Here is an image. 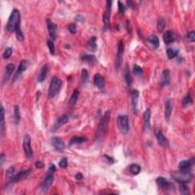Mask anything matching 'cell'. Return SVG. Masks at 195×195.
Returning <instances> with one entry per match:
<instances>
[{"label": "cell", "mask_w": 195, "mask_h": 195, "mask_svg": "<svg viewBox=\"0 0 195 195\" xmlns=\"http://www.w3.org/2000/svg\"><path fill=\"white\" fill-rule=\"evenodd\" d=\"M110 118V110H107L101 118L98 124L97 133H96V139L98 141L102 140L106 134L107 130V125Z\"/></svg>", "instance_id": "cell-1"}, {"label": "cell", "mask_w": 195, "mask_h": 195, "mask_svg": "<svg viewBox=\"0 0 195 195\" xmlns=\"http://www.w3.org/2000/svg\"><path fill=\"white\" fill-rule=\"evenodd\" d=\"M21 24V15L18 9H14L6 24V30L9 32L15 31L17 26Z\"/></svg>", "instance_id": "cell-2"}, {"label": "cell", "mask_w": 195, "mask_h": 195, "mask_svg": "<svg viewBox=\"0 0 195 195\" xmlns=\"http://www.w3.org/2000/svg\"><path fill=\"white\" fill-rule=\"evenodd\" d=\"M172 179L175 181L180 184L189 183L193 179V175L189 171L185 172L179 170V171L174 172L172 173Z\"/></svg>", "instance_id": "cell-3"}, {"label": "cell", "mask_w": 195, "mask_h": 195, "mask_svg": "<svg viewBox=\"0 0 195 195\" xmlns=\"http://www.w3.org/2000/svg\"><path fill=\"white\" fill-rule=\"evenodd\" d=\"M117 124L119 131L121 134L127 135L130 130V123H129V117L126 114H121L117 117Z\"/></svg>", "instance_id": "cell-4"}, {"label": "cell", "mask_w": 195, "mask_h": 195, "mask_svg": "<svg viewBox=\"0 0 195 195\" xmlns=\"http://www.w3.org/2000/svg\"><path fill=\"white\" fill-rule=\"evenodd\" d=\"M61 87H62V81H61V79H60L56 76L52 78L51 81H50V87H49L48 89V95H47L48 98H54L59 93Z\"/></svg>", "instance_id": "cell-5"}, {"label": "cell", "mask_w": 195, "mask_h": 195, "mask_svg": "<svg viewBox=\"0 0 195 195\" xmlns=\"http://www.w3.org/2000/svg\"><path fill=\"white\" fill-rule=\"evenodd\" d=\"M23 149L26 156L29 160H33L34 154L31 146V137L28 134H26L23 139Z\"/></svg>", "instance_id": "cell-6"}, {"label": "cell", "mask_w": 195, "mask_h": 195, "mask_svg": "<svg viewBox=\"0 0 195 195\" xmlns=\"http://www.w3.org/2000/svg\"><path fill=\"white\" fill-rule=\"evenodd\" d=\"M124 41H120V42L118 43L117 46V53L116 58H115V69L117 70H118L121 67V63H122L123 60V56H124Z\"/></svg>", "instance_id": "cell-7"}, {"label": "cell", "mask_w": 195, "mask_h": 195, "mask_svg": "<svg viewBox=\"0 0 195 195\" xmlns=\"http://www.w3.org/2000/svg\"><path fill=\"white\" fill-rule=\"evenodd\" d=\"M154 134L156 136L158 143L161 146L163 147V148H168L169 147V142L160 129L156 127L154 129Z\"/></svg>", "instance_id": "cell-8"}, {"label": "cell", "mask_w": 195, "mask_h": 195, "mask_svg": "<svg viewBox=\"0 0 195 195\" xmlns=\"http://www.w3.org/2000/svg\"><path fill=\"white\" fill-rule=\"evenodd\" d=\"M112 1H107L106 2V11L103 14V24H104V31L108 30L110 27V10H111Z\"/></svg>", "instance_id": "cell-9"}, {"label": "cell", "mask_w": 195, "mask_h": 195, "mask_svg": "<svg viewBox=\"0 0 195 195\" xmlns=\"http://www.w3.org/2000/svg\"><path fill=\"white\" fill-rule=\"evenodd\" d=\"M156 184L158 185V186H159L160 188H162V189L165 190V191H173L175 189V185L172 183L168 182L166 179L163 177H159L156 179Z\"/></svg>", "instance_id": "cell-10"}, {"label": "cell", "mask_w": 195, "mask_h": 195, "mask_svg": "<svg viewBox=\"0 0 195 195\" xmlns=\"http://www.w3.org/2000/svg\"><path fill=\"white\" fill-rule=\"evenodd\" d=\"M31 172V169H27V170H22V171L20 172L19 173H18L17 175H15L9 182H7V184H14L16 183V182H20L21 180H24V179H27L29 176V175Z\"/></svg>", "instance_id": "cell-11"}, {"label": "cell", "mask_w": 195, "mask_h": 195, "mask_svg": "<svg viewBox=\"0 0 195 195\" xmlns=\"http://www.w3.org/2000/svg\"><path fill=\"white\" fill-rule=\"evenodd\" d=\"M54 179H53V173L51 172H49L48 174L46 175L45 179H44V181L43 182V183L41 184V192H47L50 188L51 187V185H53V182Z\"/></svg>", "instance_id": "cell-12"}, {"label": "cell", "mask_w": 195, "mask_h": 195, "mask_svg": "<svg viewBox=\"0 0 195 195\" xmlns=\"http://www.w3.org/2000/svg\"><path fill=\"white\" fill-rule=\"evenodd\" d=\"M51 143L53 149L56 152L60 153H63L65 150V143L61 138L60 137H53L51 139Z\"/></svg>", "instance_id": "cell-13"}, {"label": "cell", "mask_w": 195, "mask_h": 195, "mask_svg": "<svg viewBox=\"0 0 195 195\" xmlns=\"http://www.w3.org/2000/svg\"><path fill=\"white\" fill-rule=\"evenodd\" d=\"M47 30H48L50 36L53 40L56 39V31H57V26L55 23H53L51 20L47 19Z\"/></svg>", "instance_id": "cell-14"}, {"label": "cell", "mask_w": 195, "mask_h": 195, "mask_svg": "<svg viewBox=\"0 0 195 195\" xmlns=\"http://www.w3.org/2000/svg\"><path fill=\"white\" fill-rule=\"evenodd\" d=\"M139 92L138 90L134 89L131 92V103H132V109L133 113H137V104L139 101Z\"/></svg>", "instance_id": "cell-15"}, {"label": "cell", "mask_w": 195, "mask_h": 195, "mask_svg": "<svg viewBox=\"0 0 195 195\" xmlns=\"http://www.w3.org/2000/svg\"><path fill=\"white\" fill-rule=\"evenodd\" d=\"M150 118H151V110L150 109H146L143 113V127L146 131L150 130Z\"/></svg>", "instance_id": "cell-16"}, {"label": "cell", "mask_w": 195, "mask_h": 195, "mask_svg": "<svg viewBox=\"0 0 195 195\" xmlns=\"http://www.w3.org/2000/svg\"><path fill=\"white\" fill-rule=\"evenodd\" d=\"M27 67H28V63H27V61L21 60V62H20L19 65H18L16 73H15V76H14V80H16V79L22 74V73H24V72L27 70Z\"/></svg>", "instance_id": "cell-17"}, {"label": "cell", "mask_w": 195, "mask_h": 195, "mask_svg": "<svg viewBox=\"0 0 195 195\" xmlns=\"http://www.w3.org/2000/svg\"><path fill=\"white\" fill-rule=\"evenodd\" d=\"M176 39H177V35L172 31H168L163 34V41L166 44L174 42Z\"/></svg>", "instance_id": "cell-18"}, {"label": "cell", "mask_w": 195, "mask_h": 195, "mask_svg": "<svg viewBox=\"0 0 195 195\" xmlns=\"http://www.w3.org/2000/svg\"><path fill=\"white\" fill-rule=\"evenodd\" d=\"M94 85L99 89H103L105 86V79L100 73H96L95 75Z\"/></svg>", "instance_id": "cell-19"}, {"label": "cell", "mask_w": 195, "mask_h": 195, "mask_svg": "<svg viewBox=\"0 0 195 195\" xmlns=\"http://www.w3.org/2000/svg\"><path fill=\"white\" fill-rule=\"evenodd\" d=\"M170 82V72L168 70H163L161 76V82H160V87L164 88L167 86Z\"/></svg>", "instance_id": "cell-20"}, {"label": "cell", "mask_w": 195, "mask_h": 195, "mask_svg": "<svg viewBox=\"0 0 195 195\" xmlns=\"http://www.w3.org/2000/svg\"><path fill=\"white\" fill-rule=\"evenodd\" d=\"M14 70H15V65H14V64L9 63L6 66L4 75H3V83L6 82L9 79H10L11 76H12V74L13 73Z\"/></svg>", "instance_id": "cell-21"}, {"label": "cell", "mask_w": 195, "mask_h": 195, "mask_svg": "<svg viewBox=\"0 0 195 195\" xmlns=\"http://www.w3.org/2000/svg\"><path fill=\"white\" fill-rule=\"evenodd\" d=\"M194 159H191V160H183L179 163V168L180 171H185L188 172L191 169V166L194 165Z\"/></svg>", "instance_id": "cell-22"}, {"label": "cell", "mask_w": 195, "mask_h": 195, "mask_svg": "<svg viewBox=\"0 0 195 195\" xmlns=\"http://www.w3.org/2000/svg\"><path fill=\"white\" fill-rule=\"evenodd\" d=\"M173 104L172 100H166L165 101V117L167 121H168L172 113Z\"/></svg>", "instance_id": "cell-23"}, {"label": "cell", "mask_w": 195, "mask_h": 195, "mask_svg": "<svg viewBox=\"0 0 195 195\" xmlns=\"http://www.w3.org/2000/svg\"><path fill=\"white\" fill-rule=\"evenodd\" d=\"M69 120H70V116L68 114H63L61 117H60L57 119L56 124H55V128H53V131H56L60 126L67 124L69 121Z\"/></svg>", "instance_id": "cell-24"}, {"label": "cell", "mask_w": 195, "mask_h": 195, "mask_svg": "<svg viewBox=\"0 0 195 195\" xmlns=\"http://www.w3.org/2000/svg\"><path fill=\"white\" fill-rule=\"evenodd\" d=\"M81 59H82V61L88 64H91V65H95L98 62L96 56L92 54H85L81 57Z\"/></svg>", "instance_id": "cell-25"}, {"label": "cell", "mask_w": 195, "mask_h": 195, "mask_svg": "<svg viewBox=\"0 0 195 195\" xmlns=\"http://www.w3.org/2000/svg\"><path fill=\"white\" fill-rule=\"evenodd\" d=\"M47 70H48V67H47V64L43 66L41 69V71H40L39 76H38V82H43L44 80H45L46 77H47Z\"/></svg>", "instance_id": "cell-26"}, {"label": "cell", "mask_w": 195, "mask_h": 195, "mask_svg": "<svg viewBox=\"0 0 195 195\" xmlns=\"http://www.w3.org/2000/svg\"><path fill=\"white\" fill-rule=\"evenodd\" d=\"M147 41L154 48H158L159 47V40L157 36L156 35H150L147 38Z\"/></svg>", "instance_id": "cell-27"}, {"label": "cell", "mask_w": 195, "mask_h": 195, "mask_svg": "<svg viewBox=\"0 0 195 195\" xmlns=\"http://www.w3.org/2000/svg\"><path fill=\"white\" fill-rule=\"evenodd\" d=\"M87 141V138L84 136H74L70 141V145L73 146L75 144H81L85 143Z\"/></svg>", "instance_id": "cell-28"}, {"label": "cell", "mask_w": 195, "mask_h": 195, "mask_svg": "<svg viewBox=\"0 0 195 195\" xmlns=\"http://www.w3.org/2000/svg\"><path fill=\"white\" fill-rule=\"evenodd\" d=\"M179 49H176V48H172V47H169V48L167 49L166 50V54L169 60L172 59H174L175 57L179 55Z\"/></svg>", "instance_id": "cell-29"}, {"label": "cell", "mask_w": 195, "mask_h": 195, "mask_svg": "<svg viewBox=\"0 0 195 195\" xmlns=\"http://www.w3.org/2000/svg\"><path fill=\"white\" fill-rule=\"evenodd\" d=\"M124 79H125V82L126 83H127V86H131V84H132V82H133V80H132V76H131V74H130V70H129V67H126V69H125V74H124Z\"/></svg>", "instance_id": "cell-30"}, {"label": "cell", "mask_w": 195, "mask_h": 195, "mask_svg": "<svg viewBox=\"0 0 195 195\" xmlns=\"http://www.w3.org/2000/svg\"><path fill=\"white\" fill-rule=\"evenodd\" d=\"M192 96H191V92H188L185 95V97L183 98V100H182V106H183V107H186V106L190 105L191 104H192Z\"/></svg>", "instance_id": "cell-31"}, {"label": "cell", "mask_w": 195, "mask_h": 195, "mask_svg": "<svg viewBox=\"0 0 195 195\" xmlns=\"http://www.w3.org/2000/svg\"><path fill=\"white\" fill-rule=\"evenodd\" d=\"M79 92L77 89H75L73 91V92L71 95V97L70 98V101H69V104H70V106H73L76 104L78 98H79Z\"/></svg>", "instance_id": "cell-32"}, {"label": "cell", "mask_w": 195, "mask_h": 195, "mask_svg": "<svg viewBox=\"0 0 195 195\" xmlns=\"http://www.w3.org/2000/svg\"><path fill=\"white\" fill-rule=\"evenodd\" d=\"M88 47L91 51H96L97 49V44H96V38L92 36L88 41Z\"/></svg>", "instance_id": "cell-33"}, {"label": "cell", "mask_w": 195, "mask_h": 195, "mask_svg": "<svg viewBox=\"0 0 195 195\" xmlns=\"http://www.w3.org/2000/svg\"><path fill=\"white\" fill-rule=\"evenodd\" d=\"M14 120H15V124H18L21 120V113H20L19 106L15 105L14 107Z\"/></svg>", "instance_id": "cell-34"}, {"label": "cell", "mask_w": 195, "mask_h": 195, "mask_svg": "<svg viewBox=\"0 0 195 195\" xmlns=\"http://www.w3.org/2000/svg\"><path fill=\"white\" fill-rule=\"evenodd\" d=\"M129 171L131 174L136 175L139 174L141 171V168L139 165L137 164H132L130 167H129Z\"/></svg>", "instance_id": "cell-35"}, {"label": "cell", "mask_w": 195, "mask_h": 195, "mask_svg": "<svg viewBox=\"0 0 195 195\" xmlns=\"http://www.w3.org/2000/svg\"><path fill=\"white\" fill-rule=\"evenodd\" d=\"M5 127V109L3 106H1V120H0V128H1V134L3 135Z\"/></svg>", "instance_id": "cell-36"}, {"label": "cell", "mask_w": 195, "mask_h": 195, "mask_svg": "<svg viewBox=\"0 0 195 195\" xmlns=\"http://www.w3.org/2000/svg\"><path fill=\"white\" fill-rule=\"evenodd\" d=\"M133 73L135 76H138V77H140V76H143V70L142 67H141L140 66L137 65V64H135V65L133 66Z\"/></svg>", "instance_id": "cell-37"}, {"label": "cell", "mask_w": 195, "mask_h": 195, "mask_svg": "<svg viewBox=\"0 0 195 195\" xmlns=\"http://www.w3.org/2000/svg\"><path fill=\"white\" fill-rule=\"evenodd\" d=\"M179 190H180L181 194L183 195H187L190 194V188L188 185L185 183H181L179 186Z\"/></svg>", "instance_id": "cell-38"}, {"label": "cell", "mask_w": 195, "mask_h": 195, "mask_svg": "<svg viewBox=\"0 0 195 195\" xmlns=\"http://www.w3.org/2000/svg\"><path fill=\"white\" fill-rule=\"evenodd\" d=\"M15 34H16V38L18 41H22L24 40V34L23 32L21 31V24H18L17 26L16 29H15Z\"/></svg>", "instance_id": "cell-39"}, {"label": "cell", "mask_w": 195, "mask_h": 195, "mask_svg": "<svg viewBox=\"0 0 195 195\" xmlns=\"http://www.w3.org/2000/svg\"><path fill=\"white\" fill-rule=\"evenodd\" d=\"M165 25H166V22H165V20L163 18H159L157 21V30L159 31V32L162 33L165 29Z\"/></svg>", "instance_id": "cell-40"}, {"label": "cell", "mask_w": 195, "mask_h": 195, "mask_svg": "<svg viewBox=\"0 0 195 195\" xmlns=\"http://www.w3.org/2000/svg\"><path fill=\"white\" fill-rule=\"evenodd\" d=\"M81 80H82V85H85L88 80V70L83 69L82 70V74H81Z\"/></svg>", "instance_id": "cell-41"}, {"label": "cell", "mask_w": 195, "mask_h": 195, "mask_svg": "<svg viewBox=\"0 0 195 195\" xmlns=\"http://www.w3.org/2000/svg\"><path fill=\"white\" fill-rule=\"evenodd\" d=\"M47 47H48L50 53H51L52 56H54L55 55V47H54V44H53V41H51V40H48V41H47Z\"/></svg>", "instance_id": "cell-42"}, {"label": "cell", "mask_w": 195, "mask_h": 195, "mask_svg": "<svg viewBox=\"0 0 195 195\" xmlns=\"http://www.w3.org/2000/svg\"><path fill=\"white\" fill-rule=\"evenodd\" d=\"M15 175V168L14 167H10L6 171V178H7V182Z\"/></svg>", "instance_id": "cell-43"}, {"label": "cell", "mask_w": 195, "mask_h": 195, "mask_svg": "<svg viewBox=\"0 0 195 195\" xmlns=\"http://www.w3.org/2000/svg\"><path fill=\"white\" fill-rule=\"evenodd\" d=\"M117 5L118 12H119L120 16H123L124 15V12H125V6H124V5L121 1L117 2Z\"/></svg>", "instance_id": "cell-44"}, {"label": "cell", "mask_w": 195, "mask_h": 195, "mask_svg": "<svg viewBox=\"0 0 195 195\" xmlns=\"http://www.w3.org/2000/svg\"><path fill=\"white\" fill-rule=\"evenodd\" d=\"M12 49L11 48V47H7V48L5 50L4 53H3V55H2L3 58L5 60L9 59V58L11 56V55H12Z\"/></svg>", "instance_id": "cell-45"}, {"label": "cell", "mask_w": 195, "mask_h": 195, "mask_svg": "<svg viewBox=\"0 0 195 195\" xmlns=\"http://www.w3.org/2000/svg\"><path fill=\"white\" fill-rule=\"evenodd\" d=\"M68 30L69 31L71 34H74L76 33V31H77V28H76V24H70V25L68 26Z\"/></svg>", "instance_id": "cell-46"}, {"label": "cell", "mask_w": 195, "mask_h": 195, "mask_svg": "<svg viewBox=\"0 0 195 195\" xmlns=\"http://www.w3.org/2000/svg\"><path fill=\"white\" fill-rule=\"evenodd\" d=\"M59 165L61 168H66L68 165V160H67V158H63L59 162Z\"/></svg>", "instance_id": "cell-47"}, {"label": "cell", "mask_w": 195, "mask_h": 195, "mask_svg": "<svg viewBox=\"0 0 195 195\" xmlns=\"http://www.w3.org/2000/svg\"><path fill=\"white\" fill-rule=\"evenodd\" d=\"M187 38H188V40L189 41H191V42H194V41H195V32L194 31H192L189 32V33L188 34V35H187Z\"/></svg>", "instance_id": "cell-48"}, {"label": "cell", "mask_w": 195, "mask_h": 195, "mask_svg": "<svg viewBox=\"0 0 195 195\" xmlns=\"http://www.w3.org/2000/svg\"><path fill=\"white\" fill-rule=\"evenodd\" d=\"M104 157L105 158L106 160H107L110 164H113L114 162V159L112 157H110V156H107V155H104Z\"/></svg>", "instance_id": "cell-49"}, {"label": "cell", "mask_w": 195, "mask_h": 195, "mask_svg": "<svg viewBox=\"0 0 195 195\" xmlns=\"http://www.w3.org/2000/svg\"><path fill=\"white\" fill-rule=\"evenodd\" d=\"M127 6H128L130 9H136V5H135L134 2L132 1H127Z\"/></svg>", "instance_id": "cell-50"}, {"label": "cell", "mask_w": 195, "mask_h": 195, "mask_svg": "<svg viewBox=\"0 0 195 195\" xmlns=\"http://www.w3.org/2000/svg\"><path fill=\"white\" fill-rule=\"evenodd\" d=\"M35 165H36V167L38 168H42L44 167V162H41V161H38V162L35 163Z\"/></svg>", "instance_id": "cell-51"}, {"label": "cell", "mask_w": 195, "mask_h": 195, "mask_svg": "<svg viewBox=\"0 0 195 195\" xmlns=\"http://www.w3.org/2000/svg\"><path fill=\"white\" fill-rule=\"evenodd\" d=\"M56 167H55V165H53V164H50V168H49V172H51V173H53L54 172H56Z\"/></svg>", "instance_id": "cell-52"}, {"label": "cell", "mask_w": 195, "mask_h": 195, "mask_svg": "<svg viewBox=\"0 0 195 195\" xmlns=\"http://www.w3.org/2000/svg\"><path fill=\"white\" fill-rule=\"evenodd\" d=\"M126 27H127V32L130 33V31H131V26H130V23L129 21H127V22H126Z\"/></svg>", "instance_id": "cell-53"}, {"label": "cell", "mask_w": 195, "mask_h": 195, "mask_svg": "<svg viewBox=\"0 0 195 195\" xmlns=\"http://www.w3.org/2000/svg\"><path fill=\"white\" fill-rule=\"evenodd\" d=\"M82 179H83V175H82V174H81V173H77V174L76 175V180L80 181V180H82Z\"/></svg>", "instance_id": "cell-54"}, {"label": "cell", "mask_w": 195, "mask_h": 195, "mask_svg": "<svg viewBox=\"0 0 195 195\" xmlns=\"http://www.w3.org/2000/svg\"><path fill=\"white\" fill-rule=\"evenodd\" d=\"M5 156L4 154H2L1 156H0V161H1L0 164H1V165H3V162H4L5 160Z\"/></svg>", "instance_id": "cell-55"}]
</instances>
